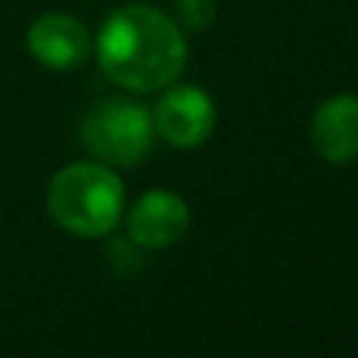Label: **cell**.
<instances>
[{"label": "cell", "mask_w": 358, "mask_h": 358, "mask_svg": "<svg viewBox=\"0 0 358 358\" xmlns=\"http://www.w3.org/2000/svg\"><path fill=\"white\" fill-rule=\"evenodd\" d=\"M192 208L179 192L170 189H148L132 201L126 214V233L145 252L170 248L189 233Z\"/></svg>", "instance_id": "5b68a950"}, {"label": "cell", "mask_w": 358, "mask_h": 358, "mask_svg": "<svg viewBox=\"0 0 358 358\" xmlns=\"http://www.w3.org/2000/svg\"><path fill=\"white\" fill-rule=\"evenodd\" d=\"M25 48L48 69H76L92 54V35L69 13H44L25 31Z\"/></svg>", "instance_id": "52a82bcc"}, {"label": "cell", "mask_w": 358, "mask_h": 358, "mask_svg": "<svg viewBox=\"0 0 358 358\" xmlns=\"http://www.w3.org/2000/svg\"><path fill=\"white\" fill-rule=\"evenodd\" d=\"M311 148L327 164L346 167L358 161V94L340 92L324 98L308 120Z\"/></svg>", "instance_id": "8992f818"}, {"label": "cell", "mask_w": 358, "mask_h": 358, "mask_svg": "<svg viewBox=\"0 0 358 358\" xmlns=\"http://www.w3.org/2000/svg\"><path fill=\"white\" fill-rule=\"evenodd\" d=\"M173 13L182 31H204L217 16V0H173Z\"/></svg>", "instance_id": "ba28073f"}, {"label": "cell", "mask_w": 358, "mask_h": 358, "mask_svg": "<svg viewBox=\"0 0 358 358\" xmlns=\"http://www.w3.org/2000/svg\"><path fill=\"white\" fill-rule=\"evenodd\" d=\"M155 120L151 110L138 101L113 98L101 101L82 120V145L110 167H132L142 164L155 148Z\"/></svg>", "instance_id": "3957f363"}, {"label": "cell", "mask_w": 358, "mask_h": 358, "mask_svg": "<svg viewBox=\"0 0 358 358\" xmlns=\"http://www.w3.org/2000/svg\"><path fill=\"white\" fill-rule=\"evenodd\" d=\"M161 98L151 107L155 132L173 148H198L214 136L217 107L204 88L198 85H173L161 88Z\"/></svg>", "instance_id": "277c9868"}, {"label": "cell", "mask_w": 358, "mask_h": 358, "mask_svg": "<svg viewBox=\"0 0 358 358\" xmlns=\"http://www.w3.org/2000/svg\"><path fill=\"white\" fill-rule=\"evenodd\" d=\"M126 208V189L104 161H76L60 167L48 182V214L76 239H104Z\"/></svg>", "instance_id": "7a4b0ae2"}, {"label": "cell", "mask_w": 358, "mask_h": 358, "mask_svg": "<svg viewBox=\"0 0 358 358\" xmlns=\"http://www.w3.org/2000/svg\"><path fill=\"white\" fill-rule=\"evenodd\" d=\"M98 66L113 85L151 94L179 79L189 57L182 29L151 3H123L101 22L92 41Z\"/></svg>", "instance_id": "6da1fadb"}]
</instances>
